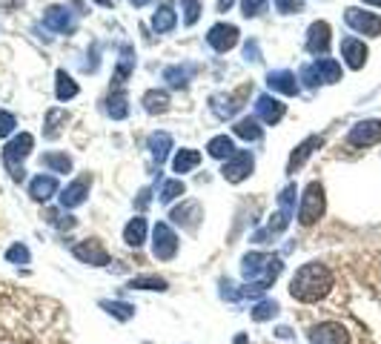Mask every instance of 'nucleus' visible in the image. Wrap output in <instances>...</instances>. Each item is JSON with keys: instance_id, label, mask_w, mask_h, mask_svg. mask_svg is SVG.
Instances as JSON below:
<instances>
[{"instance_id": "obj_1", "label": "nucleus", "mask_w": 381, "mask_h": 344, "mask_svg": "<svg viewBox=\"0 0 381 344\" xmlns=\"http://www.w3.org/2000/svg\"><path fill=\"white\" fill-rule=\"evenodd\" d=\"M330 290H333V273H330L327 264H319V261L304 264L290 281V296L296 301H304V304L321 301Z\"/></svg>"}, {"instance_id": "obj_2", "label": "nucleus", "mask_w": 381, "mask_h": 344, "mask_svg": "<svg viewBox=\"0 0 381 344\" xmlns=\"http://www.w3.org/2000/svg\"><path fill=\"white\" fill-rule=\"evenodd\" d=\"M281 267H284L281 259L270 256V253H249V256H244L241 270H244V278L252 284L244 293H264L272 281L281 275Z\"/></svg>"}, {"instance_id": "obj_3", "label": "nucleus", "mask_w": 381, "mask_h": 344, "mask_svg": "<svg viewBox=\"0 0 381 344\" xmlns=\"http://www.w3.org/2000/svg\"><path fill=\"white\" fill-rule=\"evenodd\" d=\"M324 207H327V201H324V186H321L319 181H312L307 190H304L301 209H298V221H301L304 227H312V224L324 215Z\"/></svg>"}, {"instance_id": "obj_4", "label": "nucleus", "mask_w": 381, "mask_h": 344, "mask_svg": "<svg viewBox=\"0 0 381 344\" xmlns=\"http://www.w3.org/2000/svg\"><path fill=\"white\" fill-rule=\"evenodd\" d=\"M32 144H35V138H32L29 132H23V135H18L15 141H9V146L4 149V164H6V170L12 172V178H15V181H23V175H26V170H23V158L29 155Z\"/></svg>"}, {"instance_id": "obj_5", "label": "nucleus", "mask_w": 381, "mask_h": 344, "mask_svg": "<svg viewBox=\"0 0 381 344\" xmlns=\"http://www.w3.org/2000/svg\"><path fill=\"white\" fill-rule=\"evenodd\" d=\"M344 20H347V26L353 29V32H359V35H370V38H375V35H381V18L378 15H373V12H364V9H347L344 12Z\"/></svg>"}, {"instance_id": "obj_6", "label": "nucleus", "mask_w": 381, "mask_h": 344, "mask_svg": "<svg viewBox=\"0 0 381 344\" xmlns=\"http://www.w3.org/2000/svg\"><path fill=\"white\" fill-rule=\"evenodd\" d=\"M152 253L158 261H169L178 253V235L172 233L169 224H155V241H152Z\"/></svg>"}, {"instance_id": "obj_7", "label": "nucleus", "mask_w": 381, "mask_h": 344, "mask_svg": "<svg viewBox=\"0 0 381 344\" xmlns=\"http://www.w3.org/2000/svg\"><path fill=\"white\" fill-rule=\"evenodd\" d=\"M310 344H350V333L338 322H324L310 330Z\"/></svg>"}, {"instance_id": "obj_8", "label": "nucleus", "mask_w": 381, "mask_h": 344, "mask_svg": "<svg viewBox=\"0 0 381 344\" xmlns=\"http://www.w3.org/2000/svg\"><path fill=\"white\" fill-rule=\"evenodd\" d=\"M252 92V83H244L238 92H233V95H215L212 98V112L218 118H233L241 106H244V98Z\"/></svg>"}, {"instance_id": "obj_9", "label": "nucleus", "mask_w": 381, "mask_h": 344, "mask_svg": "<svg viewBox=\"0 0 381 344\" xmlns=\"http://www.w3.org/2000/svg\"><path fill=\"white\" fill-rule=\"evenodd\" d=\"M347 141H350L353 146H373L381 141V121H361L356 123V127L350 130V135H347Z\"/></svg>"}, {"instance_id": "obj_10", "label": "nucleus", "mask_w": 381, "mask_h": 344, "mask_svg": "<svg viewBox=\"0 0 381 344\" xmlns=\"http://www.w3.org/2000/svg\"><path fill=\"white\" fill-rule=\"evenodd\" d=\"M207 41H209V46H212L215 52H230V49L238 43V29H235L233 23H218V26L209 29Z\"/></svg>"}, {"instance_id": "obj_11", "label": "nucleus", "mask_w": 381, "mask_h": 344, "mask_svg": "<svg viewBox=\"0 0 381 344\" xmlns=\"http://www.w3.org/2000/svg\"><path fill=\"white\" fill-rule=\"evenodd\" d=\"M224 178L230 181V184H241L249 172H252V155L249 152H235L233 158H227V164H224Z\"/></svg>"}, {"instance_id": "obj_12", "label": "nucleus", "mask_w": 381, "mask_h": 344, "mask_svg": "<svg viewBox=\"0 0 381 344\" xmlns=\"http://www.w3.org/2000/svg\"><path fill=\"white\" fill-rule=\"evenodd\" d=\"M327 49H330V23L315 20V23L307 29V52H312V55H327Z\"/></svg>"}, {"instance_id": "obj_13", "label": "nucleus", "mask_w": 381, "mask_h": 344, "mask_svg": "<svg viewBox=\"0 0 381 344\" xmlns=\"http://www.w3.org/2000/svg\"><path fill=\"white\" fill-rule=\"evenodd\" d=\"M89 184H92V178L89 175H81L78 181H72L67 190L60 193V204H63V209H72V207H81L83 201H86V195H89Z\"/></svg>"}, {"instance_id": "obj_14", "label": "nucleus", "mask_w": 381, "mask_h": 344, "mask_svg": "<svg viewBox=\"0 0 381 344\" xmlns=\"http://www.w3.org/2000/svg\"><path fill=\"white\" fill-rule=\"evenodd\" d=\"M75 256H78L83 264H92V267L109 264V253L101 247V241H81V244L75 247Z\"/></svg>"}, {"instance_id": "obj_15", "label": "nucleus", "mask_w": 381, "mask_h": 344, "mask_svg": "<svg viewBox=\"0 0 381 344\" xmlns=\"http://www.w3.org/2000/svg\"><path fill=\"white\" fill-rule=\"evenodd\" d=\"M324 144V138L321 135H312V138H307V141H301L298 146H296V152L290 155V164H287V172L293 175V172H298L304 164H307V158H310V155L315 152V149H319Z\"/></svg>"}, {"instance_id": "obj_16", "label": "nucleus", "mask_w": 381, "mask_h": 344, "mask_svg": "<svg viewBox=\"0 0 381 344\" xmlns=\"http://www.w3.org/2000/svg\"><path fill=\"white\" fill-rule=\"evenodd\" d=\"M341 55H344L350 69H361L367 64V46L359 38H344L341 41Z\"/></svg>"}, {"instance_id": "obj_17", "label": "nucleus", "mask_w": 381, "mask_h": 344, "mask_svg": "<svg viewBox=\"0 0 381 344\" xmlns=\"http://www.w3.org/2000/svg\"><path fill=\"white\" fill-rule=\"evenodd\" d=\"M169 218H172L175 224L186 227V230H195V227H198V221L204 218V212H201V207H198L195 201H186V204L175 207V209L169 212Z\"/></svg>"}, {"instance_id": "obj_18", "label": "nucleus", "mask_w": 381, "mask_h": 344, "mask_svg": "<svg viewBox=\"0 0 381 344\" xmlns=\"http://www.w3.org/2000/svg\"><path fill=\"white\" fill-rule=\"evenodd\" d=\"M43 26L52 29V32H72L75 29L69 9H63V6H49L43 15Z\"/></svg>"}, {"instance_id": "obj_19", "label": "nucleus", "mask_w": 381, "mask_h": 344, "mask_svg": "<svg viewBox=\"0 0 381 344\" xmlns=\"http://www.w3.org/2000/svg\"><path fill=\"white\" fill-rule=\"evenodd\" d=\"M256 112H258V118H261L264 123H278V121L284 118V104L275 101L272 95H261V98L256 101Z\"/></svg>"}, {"instance_id": "obj_20", "label": "nucleus", "mask_w": 381, "mask_h": 344, "mask_svg": "<svg viewBox=\"0 0 381 344\" xmlns=\"http://www.w3.org/2000/svg\"><path fill=\"white\" fill-rule=\"evenodd\" d=\"M267 83H270V89L284 92V95H296V92H298V81H296V75H293V72H287V69L270 72Z\"/></svg>"}, {"instance_id": "obj_21", "label": "nucleus", "mask_w": 381, "mask_h": 344, "mask_svg": "<svg viewBox=\"0 0 381 344\" xmlns=\"http://www.w3.org/2000/svg\"><path fill=\"white\" fill-rule=\"evenodd\" d=\"M55 193H57V181L52 175H38L35 181L29 184V195L35 201H49Z\"/></svg>"}, {"instance_id": "obj_22", "label": "nucleus", "mask_w": 381, "mask_h": 344, "mask_svg": "<svg viewBox=\"0 0 381 344\" xmlns=\"http://www.w3.org/2000/svg\"><path fill=\"white\" fill-rule=\"evenodd\" d=\"M195 72H198V67H195V64H183V67H169V69L164 72V81H169V86L181 89V86H186V81L193 78Z\"/></svg>"}, {"instance_id": "obj_23", "label": "nucleus", "mask_w": 381, "mask_h": 344, "mask_svg": "<svg viewBox=\"0 0 381 344\" xmlns=\"http://www.w3.org/2000/svg\"><path fill=\"white\" fill-rule=\"evenodd\" d=\"M144 109L146 112H167L169 109V95H167V92L164 89H149L146 92V95H144Z\"/></svg>"}, {"instance_id": "obj_24", "label": "nucleus", "mask_w": 381, "mask_h": 344, "mask_svg": "<svg viewBox=\"0 0 381 344\" xmlns=\"http://www.w3.org/2000/svg\"><path fill=\"white\" fill-rule=\"evenodd\" d=\"M123 241L130 244V247H141V244L146 241V221H144V218H132V221L126 224Z\"/></svg>"}, {"instance_id": "obj_25", "label": "nucleus", "mask_w": 381, "mask_h": 344, "mask_svg": "<svg viewBox=\"0 0 381 344\" xmlns=\"http://www.w3.org/2000/svg\"><path fill=\"white\" fill-rule=\"evenodd\" d=\"M169 146H172V138H169L167 132H155V135L149 138V149H152V158H155L158 164H164V161H167V155H169Z\"/></svg>"}, {"instance_id": "obj_26", "label": "nucleus", "mask_w": 381, "mask_h": 344, "mask_svg": "<svg viewBox=\"0 0 381 344\" xmlns=\"http://www.w3.org/2000/svg\"><path fill=\"white\" fill-rule=\"evenodd\" d=\"M201 164V155L195 152V149H181L178 155H175V161H172V170L178 172V175H183V172H189V170H195Z\"/></svg>"}, {"instance_id": "obj_27", "label": "nucleus", "mask_w": 381, "mask_h": 344, "mask_svg": "<svg viewBox=\"0 0 381 344\" xmlns=\"http://www.w3.org/2000/svg\"><path fill=\"white\" fill-rule=\"evenodd\" d=\"M312 67H315V72H319V78H321L324 83H335V81H341V67L335 64V60H330V57H319Z\"/></svg>"}, {"instance_id": "obj_28", "label": "nucleus", "mask_w": 381, "mask_h": 344, "mask_svg": "<svg viewBox=\"0 0 381 344\" xmlns=\"http://www.w3.org/2000/svg\"><path fill=\"white\" fill-rule=\"evenodd\" d=\"M233 132H235L238 138H244V141H258V138H261V127H258L256 118H241L235 127H233Z\"/></svg>"}, {"instance_id": "obj_29", "label": "nucleus", "mask_w": 381, "mask_h": 344, "mask_svg": "<svg viewBox=\"0 0 381 344\" xmlns=\"http://www.w3.org/2000/svg\"><path fill=\"white\" fill-rule=\"evenodd\" d=\"M207 149H209L212 158H233V155H235V144H233V138H227V135L212 138Z\"/></svg>"}, {"instance_id": "obj_30", "label": "nucleus", "mask_w": 381, "mask_h": 344, "mask_svg": "<svg viewBox=\"0 0 381 344\" xmlns=\"http://www.w3.org/2000/svg\"><path fill=\"white\" fill-rule=\"evenodd\" d=\"M41 167H49L55 172H69L72 161H69V155H63V152H46L41 158Z\"/></svg>"}, {"instance_id": "obj_31", "label": "nucleus", "mask_w": 381, "mask_h": 344, "mask_svg": "<svg viewBox=\"0 0 381 344\" xmlns=\"http://www.w3.org/2000/svg\"><path fill=\"white\" fill-rule=\"evenodd\" d=\"M175 12H172V6H161L155 12V18H152V26H155V32H169V29L175 26Z\"/></svg>"}, {"instance_id": "obj_32", "label": "nucleus", "mask_w": 381, "mask_h": 344, "mask_svg": "<svg viewBox=\"0 0 381 344\" xmlns=\"http://www.w3.org/2000/svg\"><path fill=\"white\" fill-rule=\"evenodd\" d=\"M101 307L109 312V316L120 319V322H130L135 316V307L132 304H123V301H101Z\"/></svg>"}, {"instance_id": "obj_33", "label": "nucleus", "mask_w": 381, "mask_h": 344, "mask_svg": "<svg viewBox=\"0 0 381 344\" xmlns=\"http://www.w3.org/2000/svg\"><path fill=\"white\" fill-rule=\"evenodd\" d=\"M75 95H78V83L60 69V72H57V98H60V101H69V98H75Z\"/></svg>"}, {"instance_id": "obj_34", "label": "nucleus", "mask_w": 381, "mask_h": 344, "mask_svg": "<svg viewBox=\"0 0 381 344\" xmlns=\"http://www.w3.org/2000/svg\"><path fill=\"white\" fill-rule=\"evenodd\" d=\"M132 290H167V281L158 278V275H141V278H132L130 281Z\"/></svg>"}, {"instance_id": "obj_35", "label": "nucleus", "mask_w": 381, "mask_h": 344, "mask_svg": "<svg viewBox=\"0 0 381 344\" xmlns=\"http://www.w3.org/2000/svg\"><path fill=\"white\" fill-rule=\"evenodd\" d=\"M132 67H135V57H132V49H130V46H123V52H120V64H118V75H115V83H123L126 78H130Z\"/></svg>"}, {"instance_id": "obj_36", "label": "nucleus", "mask_w": 381, "mask_h": 344, "mask_svg": "<svg viewBox=\"0 0 381 344\" xmlns=\"http://www.w3.org/2000/svg\"><path fill=\"white\" fill-rule=\"evenodd\" d=\"M106 112L112 115V118H126V112H130V109H126V95H123V92H115V95H109V101H106Z\"/></svg>"}, {"instance_id": "obj_37", "label": "nucleus", "mask_w": 381, "mask_h": 344, "mask_svg": "<svg viewBox=\"0 0 381 344\" xmlns=\"http://www.w3.org/2000/svg\"><path fill=\"white\" fill-rule=\"evenodd\" d=\"M278 316V304L275 301H261L256 310H252V319L256 322H267V319H275Z\"/></svg>"}, {"instance_id": "obj_38", "label": "nucleus", "mask_w": 381, "mask_h": 344, "mask_svg": "<svg viewBox=\"0 0 381 344\" xmlns=\"http://www.w3.org/2000/svg\"><path fill=\"white\" fill-rule=\"evenodd\" d=\"M178 195H183V181H167L164 190H161V201L169 204V201H175Z\"/></svg>"}, {"instance_id": "obj_39", "label": "nucleus", "mask_w": 381, "mask_h": 344, "mask_svg": "<svg viewBox=\"0 0 381 344\" xmlns=\"http://www.w3.org/2000/svg\"><path fill=\"white\" fill-rule=\"evenodd\" d=\"M60 121H67V112H60V109H49V115H46V138H55L57 135V123Z\"/></svg>"}, {"instance_id": "obj_40", "label": "nucleus", "mask_w": 381, "mask_h": 344, "mask_svg": "<svg viewBox=\"0 0 381 344\" xmlns=\"http://www.w3.org/2000/svg\"><path fill=\"white\" fill-rule=\"evenodd\" d=\"M198 12H201L198 0H183V23H186V26H193V23L198 20Z\"/></svg>"}, {"instance_id": "obj_41", "label": "nucleus", "mask_w": 381, "mask_h": 344, "mask_svg": "<svg viewBox=\"0 0 381 344\" xmlns=\"http://www.w3.org/2000/svg\"><path fill=\"white\" fill-rule=\"evenodd\" d=\"M6 259H9L12 264H26V261H29V249H26L23 244H15L9 253H6Z\"/></svg>"}, {"instance_id": "obj_42", "label": "nucleus", "mask_w": 381, "mask_h": 344, "mask_svg": "<svg viewBox=\"0 0 381 344\" xmlns=\"http://www.w3.org/2000/svg\"><path fill=\"white\" fill-rule=\"evenodd\" d=\"M264 6H267V0H241V9H244L247 18H256Z\"/></svg>"}, {"instance_id": "obj_43", "label": "nucleus", "mask_w": 381, "mask_h": 344, "mask_svg": "<svg viewBox=\"0 0 381 344\" xmlns=\"http://www.w3.org/2000/svg\"><path fill=\"white\" fill-rule=\"evenodd\" d=\"M15 130V115H9L6 109H0V135H9Z\"/></svg>"}, {"instance_id": "obj_44", "label": "nucleus", "mask_w": 381, "mask_h": 344, "mask_svg": "<svg viewBox=\"0 0 381 344\" xmlns=\"http://www.w3.org/2000/svg\"><path fill=\"white\" fill-rule=\"evenodd\" d=\"M275 9L290 15V12H298L301 9V0H275Z\"/></svg>"}, {"instance_id": "obj_45", "label": "nucleus", "mask_w": 381, "mask_h": 344, "mask_svg": "<svg viewBox=\"0 0 381 344\" xmlns=\"http://www.w3.org/2000/svg\"><path fill=\"white\" fill-rule=\"evenodd\" d=\"M301 81H304L307 86H319L321 78H319V72H315V67H304V69H301Z\"/></svg>"}, {"instance_id": "obj_46", "label": "nucleus", "mask_w": 381, "mask_h": 344, "mask_svg": "<svg viewBox=\"0 0 381 344\" xmlns=\"http://www.w3.org/2000/svg\"><path fill=\"white\" fill-rule=\"evenodd\" d=\"M244 55H247V60H261V57H258V43H256V41H252V43H247Z\"/></svg>"}, {"instance_id": "obj_47", "label": "nucleus", "mask_w": 381, "mask_h": 344, "mask_svg": "<svg viewBox=\"0 0 381 344\" xmlns=\"http://www.w3.org/2000/svg\"><path fill=\"white\" fill-rule=\"evenodd\" d=\"M146 204H149V190H141V198H138V207L144 209Z\"/></svg>"}, {"instance_id": "obj_48", "label": "nucleus", "mask_w": 381, "mask_h": 344, "mask_svg": "<svg viewBox=\"0 0 381 344\" xmlns=\"http://www.w3.org/2000/svg\"><path fill=\"white\" fill-rule=\"evenodd\" d=\"M233 4H235V0H218V12H227Z\"/></svg>"}, {"instance_id": "obj_49", "label": "nucleus", "mask_w": 381, "mask_h": 344, "mask_svg": "<svg viewBox=\"0 0 381 344\" xmlns=\"http://www.w3.org/2000/svg\"><path fill=\"white\" fill-rule=\"evenodd\" d=\"M130 4H132V6H146L149 0H130Z\"/></svg>"}, {"instance_id": "obj_50", "label": "nucleus", "mask_w": 381, "mask_h": 344, "mask_svg": "<svg viewBox=\"0 0 381 344\" xmlns=\"http://www.w3.org/2000/svg\"><path fill=\"white\" fill-rule=\"evenodd\" d=\"M364 4H370V6H381V0H364Z\"/></svg>"}]
</instances>
